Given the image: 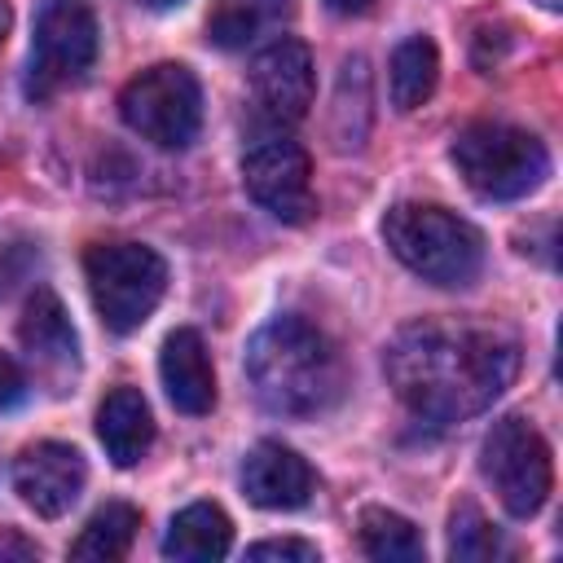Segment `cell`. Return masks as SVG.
Here are the masks:
<instances>
[{
	"mask_svg": "<svg viewBox=\"0 0 563 563\" xmlns=\"http://www.w3.org/2000/svg\"><path fill=\"white\" fill-rule=\"evenodd\" d=\"M479 471L510 519H532L554 488L550 444L523 413H506L488 427L479 444Z\"/></svg>",
	"mask_w": 563,
	"mask_h": 563,
	"instance_id": "obj_7",
	"label": "cell"
},
{
	"mask_svg": "<svg viewBox=\"0 0 563 563\" xmlns=\"http://www.w3.org/2000/svg\"><path fill=\"white\" fill-rule=\"evenodd\" d=\"M26 559H40V545L18 528H0V563H26Z\"/></svg>",
	"mask_w": 563,
	"mask_h": 563,
	"instance_id": "obj_24",
	"label": "cell"
},
{
	"mask_svg": "<svg viewBox=\"0 0 563 563\" xmlns=\"http://www.w3.org/2000/svg\"><path fill=\"white\" fill-rule=\"evenodd\" d=\"M246 383L277 418H317L347 387L339 343L299 312L264 321L246 343Z\"/></svg>",
	"mask_w": 563,
	"mask_h": 563,
	"instance_id": "obj_2",
	"label": "cell"
},
{
	"mask_svg": "<svg viewBox=\"0 0 563 563\" xmlns=\"http://www.w3.org/2000/svg\"><path fill=\"white\" fill-rule=\"evenodd\" d=\"M158 378H163V391L167 400L189 413V418H202L216 409V369H211V352L202 343L198 330L180 325L163 339V352H158Z\"/></svg>",
	"mask_w": 563,
	"mask_h": 563,
	"instance_id": "obj_14",
	"label": "cell"
},
{
	"mask_svg": "<svg viewBox=\"0 0 563 563\" xmlns=\"http://www.w3.org/2000/svg\"><path fill=\"white\" fill-rule=\"evenodd\" d=\"M233 545V523L216 501H194L180 515H172L167 532H163V554L180 559V563H207V559H224Z\"/></svg>",
	"mask_w": 563,
	"mask_h": 563,
	"instance_id": "obj_17",
	"label": "cell"
},
{
	"mask_svg": "<svg viewBox=\"0 0 563 563\" xmlns=\"http://www.w3.org/2000/svg\"><path fill=\"white\" fill-rule=\"evenodd\" d=\"M242 493L260 510H299L317 493V475L290 444L260 440L242 462Z\"/></svg>",
	"mask_w": 563,
	"mask_h": 563,
	"instance_id": "obj_13",
	"label": "cell"
},
{
	"mask_svg": "<svg viewBox=\"0 0 563 563\" xmlns=\"http://www.w3.org/2000/svg\"><path fill=\"white\" fill-rule=\"evenodd\" d=\"M387 84H391V106L396 110H418L440 84V48H435V40L431 35L400 40L396 53H391Z\"/></svg>",
	"mask_w": 563,
	"mask_h": 563,
	"instance_id": "obj_18",
	"label": "cell"
},
{
	"mask_svg": "<svg viewBox=\"0 0 563 563\" xmlns=\"http://www.w3.org/2000/svg\"><path fill=\"white\" fill-rule=\"evenodd\" d=\"M84 277L97 317L114 334H132L150 321L167 290V264L141 242H97L84 255Z\"/></svg>",
	"mask_w": 563,
	"mask_h": 563,
	"instance_id": "obj_5",
	"label": "cell"
},
{
	"mask_svg": "<svg viewBox=\"0 0 563 563\" xmlns=\"http://www.w3.org/2000/svg\"><path fill=\"white\" fill-rule=\"evenodd\" d=\"M119 114L141 141L158 150H185L202 128L198 75L180 62H154L128 79V88L119 92Z\"/></svg>",
	"mask_w": 563,
	"mask_h": 563,
	"instance_id": "obj_6",
	"label": "cell"
},
{
	"mask_svg": "<svg viewBox=\"0 0 563 563\" xmlns=\"http://www.w3.org/2000/svg\"><path fill=\"white\" fill-rule=\"evenodd\" d=\"M378 0H325V9L330 13H339V18H356V13H369Z\"/></svg>",
	"mask_w": 563,
	"mask_h": 563,
	"instance_id": "obj_25",
	"label": "cell"
},
{
	"mask_svg": "<svg viewBox=\"0 0 563 563\" xmlns=\"http://www.w3.org/2000/svg\"><path fill=\"white\" fill-rule=\"evenodd\" d=\"M356 532H361V550L369 559H378V563H418L427 554L422 532L405 515H396L387 506H365Z\"/></svg>",
	"mask_w": 563,
	"mask_h": 563,
	"instance_id": "obj_20",
	"label": "cell"
},
{
	"mask_svg": "<svg viewBox=\"0 0 563 563\" xmlns=\"http://www.w3.org/2000/svg\"><path fill=\"white\" fill-rule=\"evenodd\" d=\"M84 484H88V462L75 444H62V440H40L22 449L13 462V493L40 519L66 515L79 501Z\"/></svg>",
	"mask_w": 563,
	"mask_h": 563,
	"instance_id": "obj_11",
	"label": "cell"
},
{
	"mask_svg": "<svg viewBox=\"0 0 563 563\" xmlns=\"http://www.w3.org/2000/svg\"><path fill=\"white\" fill-rule=\"evenodd\" d=\"M383 238L413 277L444 290L471 286L484 268V233L435 202H396L383 216Z\"/></svg>",
	"mask_w": 563,
	"mask_h": 563,
	"instance_id": "obj_3",
	"label": "cell"
},
{
	"mask_svg": "<svg viewBox=\"0 0 563 563\" xmlns=\"http://www.w3.org/2000/svg\"><path fill=\"white\" fill-rule=\"evenodd\" d=\"M9 26H13V9H9V0H0V44H4Z\"/></svg>",
	"mask_w": 563,
	"mask_h": 563,
	"instance_id": "obj_26",
	"label": "cell"
},
{
	"mask_svg": "<svg viewBox=\"0 0 563 563\" xmlns=\"http://www.w3.org/2000/svg\"><path fill=\"white\" fill-rule=\"evenodd\" d=\"M251 79V97L255 106L273 119V123H299L317 97V70H312V53L303 40L282 35L273 44H264L246 70Z\"/></svg>",
	"mask_w": 563,
	"mask_h": 563,
	"instance_id": "obj_10",
	"label": "cell"
},
{
	"mask_svg": "<svg viewBox=\"0 0 563 563\" xmlns=\"http://www.w3.org/2000/svg\"><path fill=\"white\" fill-rule=\"evenodd\" d=\"M453 167L457 176L488 202H515L528 198L532 189L545 185L550 176V154L541 136L515 123H471L453 136Z\"/></svg>",
	"mask_w": 563,
	"mask_h": 563,
	"instance_id": "obj_4",
	"label": "cell"
},
{
	"mask_svg": "<svg viewBox=\"0 0 563 563\" xmlns=\"http://www.w3.org/2000/svg\"><path fill=\"white\" fill-rule=\"evenodd\" d=\"M22 396H26V374H22V365H18L9 352H0V409H13Z\"/></svg>",
	"mask_w": 563,
	"mask_h": 563,
	"instance_id": "obj_23",
	"label": "cell"
},
{
	"mask_svg": "<svg viewBox=\"0 0 563 563\" xmlns=\"http://www.w3.org/2000/svg\"><path fill=\"white\" fill-rule=\"evenodd\" d=\"M141 528V510L128 501H106L101 510H92V519L79 528V537L70 541V559H88V563H119Z\"/></svg>",
	"mask_w": 563,
	"mask_h": 563,
	"instance_id": "obj_19",
	"label": "cell"
},
{
	"mask_svg": "<svg viewBox=\"0 0 563 563\" xmlns=\"http://www.w3.org/2000/svg\"><path fill=\"white\" fill-rule=\"evenodd\" d=\"M141 4H150V9H176V4H185V0H141Z\"/></svg>",
	"mask_w": 563,
	"mask_h": 563,
	"instance_id": "obj_27",
	"label": "cell"
},
{
	"mask_svg": "<svg viewBox=\"0 0 563 563\" xmlns=\"http://www.w3.org/2000/svg\"><path fill=\"white\" fill-rule=\"evenodd\" d=\"M537 4H541L545 13H559V9H563V0H537Z\"/></svg>",
	"mask_w": 563,
	"mask_h": 563,
	"instance_id": "obj_28",
	"label": "cell"
},
{
	"mask_svg": "<svg viewBox=\"0 0 563 563\" xmlns=\"http://www.w3.org/2000/svg\"><path fill=\"white\" fill-rule=\"evenodd\" d=\"M97 62V13L92 0H40L31 62H26V92L53 97L79 84Z\"/></svg>",
	"mask_w": 563,
	"mask_h": 563,
	"instance_id": "obj_8",
	"label": "cell"
},
{
	"mask_svg": "<svg viewBox=\"0 0 563 563\" xmlns=\"http://www.w3.org/2000/svg\"><path fill=\"white\" fill-rule=\"evenodd\" d=\"M97 440L114 466H136L154 444V413L136 387H114L97 405Z\"/></svg>",
	"mask_w": 563,
	"mask_h": 563,
	"instance_id": "obj_15",
	"label": "cell"
},
{
	"mask_svg": "<svg viewBox=\"0 0 563 563\" xmlns=\"http://www.w3.org/2000/svg\"><path fill=\"white\" fill-rule=\"evenodd\" d=\"M295 18V0H216L207 13V40L216 48H251Z\"/></svg>",
	"mask_w": 563,
	"mask_h": 563,
	"instance_id": "obj_16",
	"label": "cell"
},
{
	"mask_svg": "<svg viewBox=\"0 0 563 563\" xmlns=\"http://www.w3.org/2000/svg\"><path fill=\"white\" fill-rule=\"evenodd\" d=\"M501 554H506L501 532L484 519V510H479L475 501H462V506L449 515V559L484 563V559H501Z\"/></svg>",
	"mask_w": 563,
	"mask_h": 563,
	"instance_id": "obj_21",
	"label": "cell"
},
{
	"mask_svg": "<svg viewBox=\"0 0 563 563\" xmlns=\"http://www.w3.org/2000/svg\"><path fill=\"white\" fill-rule=\"evenodd\" d=\"M242 185L282 224H303L317 211V198H312V158L286 132H268V136L251 141V150L242 154Z\"/></svg>",
	"mask_w": 563,
	"mask_h": 563,
	"instance_id": "obj_9",
	"label": "cell"
},
{
	"mask_svg": "<svg viewBox=\"0 0 563 563\" xmlns=\"http://www.w3.org/2000/svg\"><path fill=\"white\" fill-rule=\"evenodd\" d=\"M391 391L422 422L449 427L484 413L519 374V343L475 321H409L383 352Z\"/></svg>",
	"mask_w": 563,
	"mask_h": 563,
	"instance_id": "obj_1",
	"label": "cell"
},
{
	"mask_svg": "<svg viewBox=\"0 0 563 563\" xmlns=\"http://www.w3.org/2000/svg\"><path fill=\"white\" fill-rule=\"evenodd\" d=\"M18 339H22L35 374L44 383H53V391H62L75 378V369H79V339H75V325H70V317H66V308H62L53 286H35V295L22 308Z\"/></svg>",
	"mask_w": 563,
	"mask_h": 563,
	"instance_id": "obj_12",
	"label": "cell"
},
{
	"mask_svg": "<svg viewBox=\"0 0 563 563\" xmlns=\"http://www.w3.org/2000/svg\"><path fill=\"white\" fill-rule=\"evenodd\" d=\"M246 559L264 563V559H282V563H317L321 550L312 541H299V537H273V541H255L246 550Z\"/></svg>",
	"mask_w": 563,
	"mask_h": 563,
	"instance_id": "obj_22",
	"label": "cell"
}]
</instances>
